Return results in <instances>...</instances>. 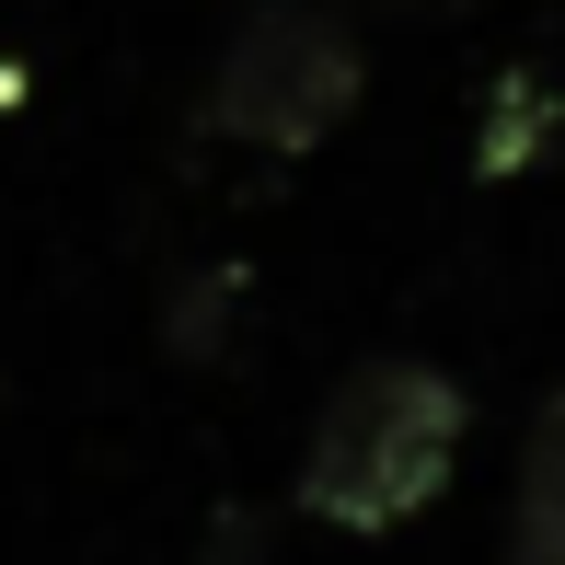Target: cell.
<instances>
[{"mask_svg":"<svg viewBox=\"0 0 565 565\" xmlns=\"http://www.w3.org/2000/svg\"><path fill=\"white\" fill-rule=\"evenodd\" d=\"M461 439H473V393L439 370V358H358V370L323 393L312 439H300V473H289V508L323 531H404L416 508L450 497L461 473Z\"/></svg>","mask_w":565,"mask_h":565,"instance_id":"1","label":"cell"},{"mask_svg":"<svg viewBox=\"0 0 565 565\" xmlns=\"http://www.w3.org/2000/svg\"><path fill=\"white\" fill-rule=\"evenodd\" d=\"M358 82H370V58H358L347 12H323V0H254L231 23L209 93H196V127L231 139V150H266V162H300V150H323L358 116Z\"/></svg>","mask_w":565,"mask_h":565,"instance_id":"2","label":"cell"},{"mask_svg":"<svg viewBox=\"0 0 565 565\" xmlns=\"http://www.w3.org/2000/svg\"><path fill=\"white\" fill-rule=\"evenodd\" d=\"M497 565H565V393H543V416H531V439H520Z\"/></svg>","mask_w":565,"mask_h":565,"instance_id":"3","label":"cell"},{"mask_svg":"<svg viewBox=\"0 0 565 565\" xmlns=\"http://www.w3.org/2000/svg\"><path fill=\"white\" fill-rule=\"evenodd\" d=\"M231 312H243V266H185L162 289V358H196V370H209L231 347Z\"/></svg>","mask_w":565,"mask_h":565,"instance_id":"4","label":"cell"},{"mask_svg":"<svg viewBox=\"0 0 565 565\" xmlns=\"http://www.w3.org/2000/svg\"><path fill=\"white\" fill-rule=\"evenodd\" d=\"M497 105H508V116L484 127V150H473V162H484V173H520V162H531V139H543V127H554V93H543V82H531V70H520V82H508Z\"/></svg>","mask_w":565,"mask_h":565,"instance_id":"5","label":"cell"}]
</instances>
